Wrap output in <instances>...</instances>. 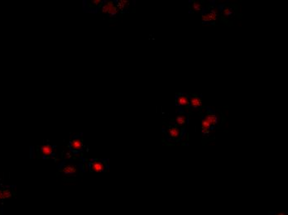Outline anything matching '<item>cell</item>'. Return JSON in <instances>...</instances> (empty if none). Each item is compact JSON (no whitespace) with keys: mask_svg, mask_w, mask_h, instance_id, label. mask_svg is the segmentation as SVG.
<instances>
[{"mask_svg":"<svg viewBox=\"0 0 288 215\" xmlns=\"http://www.w3.org/2000/svg\"><path fill=\"white\" fill-rule=\"evenodd\" d=\"M102 12H105L110 16H115L119 12V9L113 2H107L102 7Z\"/></svg>","mask_w":288,"mask_h":215,"instance_id":"cell-1","label":"cell"},{"mask_svg":"<svg viewBox=\"0 0 288 215\" xmlns=\"http://www.w3.org/2000/svg\"><path fill=\"white\" fill-rule=\"evenodd\" d=\"M217 17H218V10L216 8H212L210 12L202 16V21L205 23H210L215 21L217 19Z\"/></svg>","mask_w":288,"mask_h":215,"instance_id":"cell-2","label":"cell"},{"mask_svg":"<svg viewBox=\"0 0 288 215\" xmlns=\"http://www.w3.org/2000/svg\"><path fill=\"white\" fill-rule=\"evenodd\" d=\"M91 170H92V171L96 172V173L103 172L105 170V165L101 161H94L91 164Z\"/></svg>","mask_w":288,"mask_h":215,"instance_id":"cell-3","label":"cell"},{"mask_svg":"<svg viewBox=\"0 0 288 215\" xmlns=\"http://www.w3.org/2000/svg\"><path fill=\"white\" fill-rule=\"evenodd\" d=\"M167 134L173 140H177L181 137V131L178 128L172 127V128H170L167 130Z\"/></svg>","mask_w":288,"mask_h":215,"instance_id":"cell-4","label":"cell"},{"mask_svg":"<svg viewBox=\"0 0 288 215\" xmlns=\"http://www.w3.org/2000/svg\"><path fill=\"white\" fill-rule=\"evenodd\" d=\"M61 172L65 174H74L77 172V168L73 164H66L61 169Z\"/></svg>","mask_w":288,"mask_h":215,"instance_id":"cell-5","label":"cell"},{"mask_svg":"<svg viewBox=\"0 0 288 215\" xmlns=\"http://www.w3.org/2000/svg\"><path fill=\"white\" fill-rule=\"evenodd\" d=\"M70 147L73 151H81L83 147V142L80 138H75L70 142Z\"/></svg>","mask_w":288,"mask_h":215,"instance_id":"cell-6","label":"cell"},{"mask_svg":"<svg viewBox=\"0 0 288 215\" xmlns=\"http://www.w3.org/2000/svg\"><path fill=\"white\" fill-rule=\"evenodd\" d=\"M41 151L43 156L48 157V156H51L53 153V147L49 144H44L41 146Z\"/></svg>","mask_w":288,"mask_h":215,"instance_id":"cell-7","label":"cell"},{"mask_svg":"<svg viewBox=\"0 0 288 215\" xmlns=\"http://www.w3.org/2000/svg\"><path fill=\"white\" fill-rule=\"evenodd\" d=\"M205 120L212 127V126H214L218 123V117L216 116L215 114H208L207 116L205 117Z\"/></svg>","mask_w":288,"mask_h":215,"instance_id":"cell-8","label":"cell"},{"mask_svg":"<svg viewBox=\"0 0 288 215\" xmlns=\"http://www.w3.org/2000/svg\"><path fill=\"white\" fill-rule=\"evenodd\" d=\"M189 101H190V106H191L192 108H194V109L200 108V107L202 105L201 99H200L199 97H192V98H190V99Z\"/></svg>","mask_w":288,"mask_h":215,"instance_id":"cell-9","label":"cell"},{"mask_svg":"<svg viewBox=\"0 0 288 215\" xmlns=\"http://www.w3.org/2000/svg\"><path fill=\"white\" fill-rule=\"evenodd\" d=\"M176 103H177V104L178 105H180V106H183V107H185V106H188V105L190 104V101H189L188 98L185 97V96H184V95H181V96H179L178 98H177V99H176Z\"/></svg>","mask_w":288,"mask_h":215,"instance_id":"cell-10","label":"cell"},{"mask_svg":"<svg viewBox=\"0 0 288 215\" xmlns=\"http://www.w3.org/2000/svg\"><path fill=\"white\" fill-rule=\"evenodd\" d=\"M129 5V2L126 1V0H120L117 2L116 7L118 8L119 10H125L127 9V8Z\"/></svg>","mask_w":288,"mask_h":215,"instance_id":"cell-11","label":"cell"},{"mask_svg":"<svg viewBox=\"0 0 288 215\" xmlns=\"http://www.w3.org/2000/svg\"><path fill=\"white\" fill-rule=\"evenodd\" d=\"M176 122L178 124L179 126H183V125L185 124V122H186V117L183 115V114L179 115L176 118Z\"/></svg>","mask_w":288,"mask_h":215,"instance_id":"cell-12","label":"cell"},{"mask_svg":"<svg viewBox=\"0 0 288 215\" xmlns=\"http://www.w3.org/2000/svg\"><path fill=\"white\" fill-rule=\"evenodd\" d=\"M223 14L225 16V18H231L234 14V11L232 8H224L223 10Z\"/></svg>","mask_w":288,"mask_h":215,"instance_id":"cell-13","label":"cell"},{"mask_svg":"<svg viewBox=\"0 0 288 215\" xmlns=\"http://www.w3.org/2000/svg\"><path fill=\"white\" fill-rule=\"evenodd\" d=\"M192 9L195 12H200L202 9L201 4L200 3H198V2H194L193 4H192Z\"/></svg>","mask_w":288,"mask_h":215,"instance_id":"cell-14","label":"cell"},{"mask_svg":"<svg viewBox=\"0 0 288 215\" xmlns=\"http://www.w3.org/2000/svg\"><path fill=\"white\" fill-rule=\"evenodd\" d=\"M12 196V192L9 189H5L3 190V199H8L10 198Z\"/></svg>","mask_w":288,"mask_h":215,"instance_id":"cell-15","label":"cell"},{"mask_svg":"<svg viewBox=\"0 0 288 215\" xmlns=\"http://www.w3.org/2000/svg\"><path fill=\"white\" fill-rule=\"evenodd\" d=\"M92 3L94 5H99L102 3V1L101 0H94V1H92Z\"/></svg>","mask_w":288,"mask_h":215,"instance_id":"cell-16","label":"cell"},{"mask_svg":"<svg viewBox=\"0 0 288 215\" xmlns=\"http://www.w3.org/2000/svg\"><path fill=\"white\" fill-rule=\"evenodd\" d=\"M0 199H3V190H0Z\"/></svg>","mask_w":288,"mask_h":215,"instance_id":"cell-17","label":"cell"},{"mask_svg":"<svg viewBox=\"0 0 288 215\" xmlns=\"http://www.w3.org/2000/svg\"><path fill=\"white\" fill-rule=\"evenodd\" d=\"M275 215H287V214H284V213H277Z\"/></svg>","mask_w":288,"mask_h":215,"instance_id":"cell-18","label":"cell"},{"mask_svg":"<svg viewBox=\"0 0 288 215\" xmlns=\"http://www.w3.org/2000/svg\"><path fill=\"white\" fill-rule=\"evenodd\" d=\"M66 157H67V158L70 157V153H66Z\"/></svg>","mask_w":288,"mask_h":215,"instance_id":"cell-19","label":"cell"}]
</instances>
